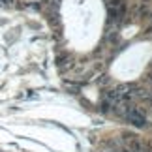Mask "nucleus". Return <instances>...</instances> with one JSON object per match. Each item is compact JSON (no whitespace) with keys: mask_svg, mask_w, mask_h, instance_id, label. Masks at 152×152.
<instances>
[{"mask_svg":"<svg viewBox=\"0 0 152 152\" xmlns=\"http://www.w3.org/2000/svg\"><path fill=\"white\" fill-rule=\"evenodd\" d=\"M122 116H124L130 124L137 126V128H145V126H147V116H145L137 107H126V111H124Z\"/></svg>","mask_w":152,"mask_h":152,"instance_id":"f257e3e1","label":"nucleus"},{"mask_svg":"<svg viewBox=\"0 0 152 152\" xmlns=\"http://www.w3.org/2000/svg\"><path fill=\"white\" fill-rule=\"evenodd\" d=\"M105 6H107L109 13H115V15L126 13V6H124L122 0H105Z\"/></svg>","mask_w":152,"mask_h":152,"instance_id":"f03ea898","label":"nucleus"},{"mask_svg":"<svg viewBox=\"0 0 152 152\" xmlns=\"http://www.w3.org/2000/svg\"><path fill=\"white\" fill-rule=\"evenodd\" d=\"M132 15L135 17V19H143V17H147L148 15V6L145 2H137L132 8Z\"/></svg>","mask_w":152,"mask_h":152,"instance_id":"7ed1b4c3","label":"nucleus"},{"mask_svg":"<svg viewBox=\"0 0 152 152\" xmlns=\"http://www.w3.org/2000/svg\"><path fill=\"white\" fill-rule=\"evenodd\" d=\"M66 60H69V56H68V55H58V56H56V64H58L60 68L66 66Z\"/></svg>","mask_w":152,"mask_h":152,"instance_id":"20e7f679","label":"nucleus"},{"mask_svg":"<svg viewBox=\"0 0 152 152\" xmlns=\"http://www.w3.org/2000/svg\"><path fill=\"white\" fill-rule=\"evenodd\" d=\"M15 0H0V6H13Z\"/></svg>","mask_w":152,"mask_h":152,"instance_id":"39448f33","label":"nucleus"}]
</instances>
